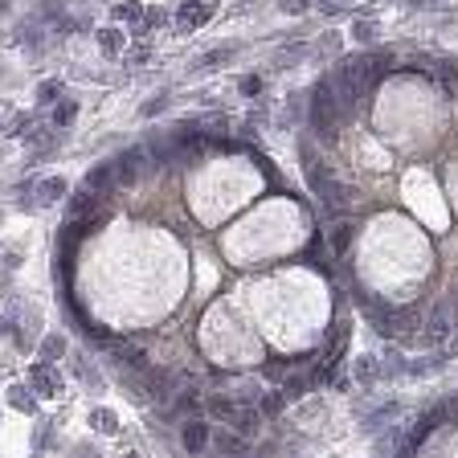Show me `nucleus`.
Segmentation results:
<instances>
[{"label":"nucleus","instance_id":"1","mask_svg":"<svg viewBox=\"0 0 458 458\" xmlns=\"http://www.w3.org/2000/svg\"><path fill=\"white\" fill-rule=\"evenodd\" d=\"M303 172H307V184L315 188V197H319L323 205H331V209H344V205L352 201V188H348V184H340V180H336V176L323 168V160L311 152L307 144H303Z\"/></svg>","mask_w":458,"mask_h":458},{"label":"nucleus","instance_id":"2","mask_svg":"<svg viewBox=\"0 0 458 458\" xmlns=\"http://www.w3.org/2000/svg\"><path fill=\"white\" fill-rule=\"evenodd\" d=\"M340 107H336V94H331V78L323 74L315 86H311V127L323 135V140H336L340 131Z\"/></svg>","mask_w":458,"mask_h":458},{"label":"nucleus","instance_id":"3","mask_svg":"<svg viewBox=\"0 0 458 458\" xmlns=\"http://www.w3.org/2000/svg\"><path fill=\"white\" fill-rule=\"evenodd\" d=\"M364 311H369V319H373V327L381 331V336H397V331H413L417 327V311H397V307L389 303H364Z\"/></svg>","mask_w":458,"mask_h":458},{"label":"nucleus","instance_id":"4","mask_svg":"<svg viewBox=\"0 0 458 458\" xmlns=\"http://www.w3.org/2000/svg\"><path fill=\"white\" fill-rule=\"evenodd\" d=\"M111 172H115L119 184H135V180L148 172V148H127V152H119L115 164H111Z\"/></svg>","mask_w":458,"mask_h":458},{"label":"nucleus","instance_id":"5","mask_svg":"<svg viewBox=\"0 0 458 458\" xmlns=\"http://www.w3.org/2000/svg\"><path fill=\"white\" fill-rule=\"evenodd\" d=\"M217 12V4L213 0H184L180 4V12H176V25H180V33H197L209 17Z\"/></svg>","mask_w":458,"mask_h":458},{"label":"nucleus","instance_id":"6","mask_svg":"<svg viewBox=\"0 0 458 458\" xmlns=\"http://www.w3.org/2000/svg\"><path fill=\"white\" fill-rule=\"evenodd\" d=\"M450 331H455V315L446 303H438L430 311V323H426V344H442V340H450Z\"/></svg>","mask_w":458,"mask_h":458},{"label":"nucleus","instance_id":"7","mask_svg":"<svg viewBox=\"0 0 458 458\" xmlns=\"http://www.w3.org/2000/svg\"><path fill=\"white\" fill-rule=\"evenodd\" d=\"M115 364H119V369H131V373H148V352H144L140 344L115 340Z\"/></svg>","mask_w":458,"mask_h":458},{"label":"nucleus","instance_id":"8","mask_svg":"<svg viewBox=\"0 0 458 458\" xmlns=\"http://www.w3.org/2000/svg\"><path fill=\"white\" fill-rule=\"evenodd\" d=\"M29 384H33V393H41V397H58V373H54V360L33 364V369H29Z\"/></svg>","mask_w":458,"mask_h":458},{"label":"nucleus","instance_id":"9","mask_svg":"<svg viewBox=\"0 0 458 458\" xmlns=\"http://www.w3.org/2000/svg\"><path fill=\"white\" fill-rule=\"evenodd\" d=\"M180 446L188 450V455H201L205 446H209V426L205 422H184V430H180Z\"/></svg>","mask_w":458,"mask_h":458},{"label":"nucleus","instance_id":"10","mask_svg":"<svg viewBox=\"0 0 458 458\" xmlns=\"http://www.w3.org/2000/svg\"><path fill=\"white\" fill-rule=\"evenodd\" d=\"M58 144H62V135H58V131H50V127H33V131H29V148H33V160H41V155L58 152Z\"/></svg>","mask_w":458,"mask_h":458},{"label":"nucleus","instance_id":"11","mask_svg":"<svg viewBox=\"0 0 458 458\" xmlns=\"http://www.w3.org/2000/svg\"><path fill=\"white\" fill-rule=\"evenodd\" d=\"M94 209H98V193L82 184L74 197H70V209H66V213H70V221H78V217H86V213H94Z\"/></svg>","mask_w":458,"mask_h":458},{"label":"nucleus","instance_id":"12","mask_svg":"<svg viewBox=\"0 0 458 458\" xmlns=\"http://www.w3.org/2000/svg\"><path fill=\"white\" fill-rule=\"evenodd\" d=\"M111 184H115L111 164H98V168H90V172H86V188H94L98 197H107V193H111Z\"/></svg>","mask_w":458,"mask_h":458},{"label":"nucleus","instance_id":"13","mask_svg":"<svg viewBox=\"0 0 458 458\" xmlns=\"http://www.w3.org/2000/svg\"><path fill=\"white\" fill-rule=\"evenodd\" d=\"M62 197H66V180H62V176H50V180L37 184V201H41V205H54V201H62Z\"/></svg>","mask_w":458,"mask_h":458},{"label":"nucleus","instance_id":"14","mask_svg":"<svg viewBox=\"0 0 458 458\" xmlns=\"http://www.w3.org/2000/svg\"><path fill=\"white\" fill-rule=\"evenodd\" d=\"M233 426H237V434H241V438H254V434H258V426H262V413H258V409H237Z\"/></svg>","mask_w":458,"mask_h":458},{"label":"nucleus","instance_id":"15","mask_svg":"<svg viewBox=\"0 0 458 458\" xmlns=\"http://www.w3.org/2000/svg\"><path fill=\"white\" fill-rule=\"evenodd\" d=\"M205 409H209V417H217V422H233V417H237V401H229V397H209Z\"/></svg>","mask_w":458,"mask_h":458},{"label":"nucleus","instance_id":"16","mask_svg":"<svg viewBox=\"0 0 458 458\" xmlns=\"http://www.w3.org/2000/svg\"><path fill=\"white\" fill-rule=\"evenodd\" d=\"M209 446H213V450H217V455H241V450H246V438H241V434H217V438H209Z\"/></svg>","mask_w":458,"mask_h":458},{"label":"nucleus","instance_id":"17","mask_svg":"<svg viewBox=\"0 0 458 458\" xmlns=\"http://www.w3.org/2000/svg\"><path fill=\"white\" fill-rule=\"evenodd\" d=\"M229 58H233V45L209 50V54H201V58H197V70H201V74H209V70H217V66H221V62H229Z\"/></svg>","mask_w":458,"mask_h":458},{"label":"nucleus","instance_id":"18","mask_svg":"<svg viewBox=\"0 0 458 458\" xmlns=\"http://www.w3.org/2000/svg\"><path fill=\"white\" fill-rule=\"evenodd\" d=\"M8 401H12V409H21V413H37V397H29L25 384H12V389H8Z\"/></svg>","mask_w":458,"mask_h":458},{"label":"nucleus","instance_id":"19","mask_svg":"<svg viewBox=\"0 0 458 458\" xmlns=\"http://www.w3.org/2000/svg\"><path fill=\"white\" fill-rule=\"evenodd\" d=\"M377 377H381V360H377V356H360V360H356V381L373 384Z\"/></svg>","mask_w":458,"mask_h":458},{"label":"nucleus","instance_id":"20","mask_svg":"<svg viewBox=\"0 0 458 458\" xmlns=\"http://www.w3.org/2000/svg\"><path fill=\"white\" fill-rule=\"evenodd\" d=\"M90 426H94L98 434H119V417H115L111 409H94V413H90Z\"/></svg>","mask_w":458,"mask_h":458},{"label":"nucleus","instance_id":"21","mask_svg":"<svg viewBox=\"0 0 458 458\" xmlns=\"http://www.w3.org/2000/svg\"><path fill=\"white\" fill-rule=\"evenodd\" d=\"M352 233H356L352 221H340V226L331 229V250H336V254H344V250L352 246Z\"/></svg>","mask_w":458,"mask_h":458},{"label":"nucleus","instance_id":"22","mask_svg":"<svg viewBox=\"0 0 458 458\" xmlns=\"http://www.w3.org/2000/svg\"><path fill=\"white\" fill-rule=\"evenodd\" d=\"M98 45L115 58V54H123V33L119 29H98Z\"/></svg>","mask_w":458,"mask_h":458},{"label":"nucleus","instance_id":"23","mask_svg":"<svg viewBox=\"0 0 458 458\" xmlns=\"http://www.w3.org/2000/svg\"><path fill=\"white\" fill-rule=\"evenodd\" d=\"M115 17H119V21H131V25H144V17H148V12H144V4H135V0H131V4H119V8H115Z\"/></svg>","mask_w":458,"mask_h":458},{"label":"nucleus","instance_id":"24","mask_svg":"<svg viewBox=\"0 0 458 458\" xmlns=\"http://www.w3.org/2000/svg\"><path fill=\"white\" fill-rule=\"evenodd\" d=\"M66 352V340L62 336H45V344H41V360H58Z\"/></svg>","mask_w":458,"mask_h":458},{"label":"nucleus","instance_id":"25","mask_svg":"<svg viewBox=\"0 0 458 458\" xmlns=\"http://www.w3.org/2000/svg\"><path fill=\"white\" fill-rule=\"evenodd\" d=\"M352 37H356V41H364V45H369V41H377V21H356V25H352Z\"/></svg>","mask_w":458,"mask_h":458},{"label":"nucleus","instance_id":"26","mask_svg":"<svg viewBox=\"0 0 458 458\" xmlns=\"http://www.w3.org/2000/svg\"><path fill=\"white\" fill-rule=\"evenodd\" d=\"M74 115H78V102H70V98H66V102H58L54 123H58V127H66V123H74Z\"/></svg>","mask_w":458,"mask_h":458},{"label":"nucleus","instance_id":"27","mask_svg":"<svg viewBox=\"0 0 458 458\" xmlns=\"http://www.w3.org/2000/svg\"><path fill=\"white\" fill-rule=\"evenodd\" d=\"M384 377H397V373H405V360L397 356V352H384V364H381Z\"/></svg>","mask_w":458,"mask_h":458},{"label":"nucleus","instance_id":"28","mask_svg":"<svg viewBox=\"0 0 458 458\" xmlns=\"http://www.w3.org/2000/svg\"><path fill=\"white\" fill-rule=\"evenodd\" d=\"M307 384H311V377H287V384H283V393L287 397H303Z\"/></svg>","mask_w":458,"mask_h":458},{"label":"nucleus","instance_id":"29","mask_svg":"<svg viewBox=\"0 0 458 458\" xmlns=\"http://www.w3.org/2000/svg\"><path fill=\"white\" fill-rule=\"evenodd\" d=\"M164 107H168V90H160V94H152V98H148V102H144V115H148V119H152V115H160V111H164Z\"/></svg>","mask_w":458,"mask_h":458},{"label":"nucleus","instance_id":"30","mask_svg":"<svg viewBox=\"0 0 458 458\" xmlns=\"http://www.w3.org/2000/svg\"><path fill=\"white\" fill-rule=\"evenodd\" d=\"M58 94H62V82H54V78H50V82H41V90H37V102H54Z\"/></svg>","mask_w":458,"mask_h":458},{"label":"nucleus","instance_id":"31","mask_svg":"<svg viewBox=\"0 0 458 458\" xmlns=\"http://www.w3.org/2000/svg\"><path fill=\"white\" fill-rule=\"evenodd\" d=\"M279 8H283V12H295V17H299V12H307V0H279Z\"/></svg>","mask_w":458,"mask_h":458},{"label":"nucleus","instance_id":"32","mask_svg":"<svg viewBox=\"0 0 458 458\" xmlns=\"http://www.w3.org/2000/svg\"><path fill=\"white\" fill-rule=\"evenodd\" d=\"M258 90H262V78H241V94H258Z\"/></svg>","mask_w":458,"mask_h":458},{"label":"nucleus","instance_id":"33","mask_svg":"<svg viewBox=\"0 0 458 458\" xmlns=\"http://www.w3.org/2000/svg\"><path fill=\"white\" fill-rule=\"evenodd\" d=\"M144 58H148V45H135V50L127 54V62H144Z\"/></svg>","mask_w":458,"mask_h":458},{"label":"nucleus","instance_id":"34","mask_svg":"<svg viewBox=\"0 0 458 458\" xmlns=\"http://www.w3.org/2000/svg\"><path fill=\"white\" fill-rule=\"evenodd\" d=\"M279 405H283V397H266V401H262L266 413H279Z\"/></svg>","mask_w":458,"mask_h":458},{"label":"nucleus","instance_id":"35","mask_svg":"<svg viewBox=\"0 0 458 458\" xmlns=\"http://www.w3.org/2000/svg\"><path fill=\"white\" fill-rule=\"evenodd\" d=\"M319 8H323V12H336V8H344V0H319Z\"/></svg>","mask_w":458,"mask_h":458},{"label":"nucleus","instance_id":"36","mask_svg":"<svg viewBox=\"0 0 458 458\" xmlns=\"http://www.w3.org/2000/svg\"><path fill=\"white\" fill-rule=\"evenodd\" d=\"M405 4H409V8H430L434 0H405Z\"/></svg>","mask_w":458,"mask_h":458}]
</instances>
